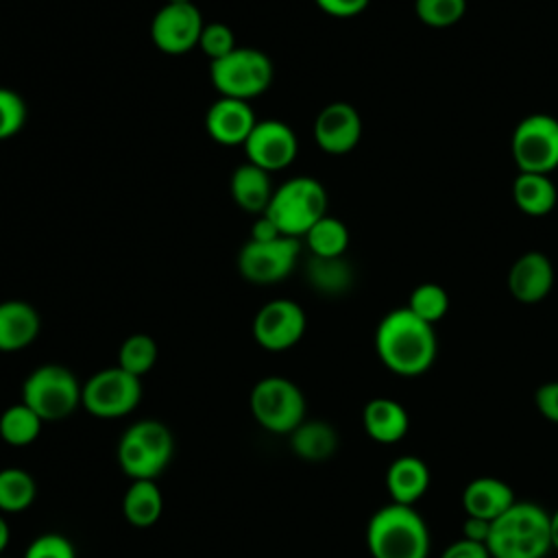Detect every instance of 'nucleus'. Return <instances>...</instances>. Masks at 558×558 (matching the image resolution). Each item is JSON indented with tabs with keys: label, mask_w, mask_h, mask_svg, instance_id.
I'll return each instance as SVG.
<instances>
[{
	"label": "nucleus",
	"mask_w": 558,
	"mask_h": 558,
	"mask_svg": "<svg viewBox=\"0 0 558 558\" xmlns=\"http://www.w3.org/2000/svg\"><path fill=\"white\" fill-rule=\"evenodd\" d=\"M24 558H76L72 543L61 534H41L26 547Z\"/></svg>",
	"instance_id": "c9c22d12"
},
{
	"label": "nucleus",
	"mask_w": 558,
	"mask_h": 558,
	"mask_svg": "<svg viewBox=\"0 0 558 558\" xmlns=\"http://www.w3.org/2000/svg\"><path fill=\"white\" fill-rule=\"evenodd\" d=\"M203 15L194 2L163 4L150 22V39L166 54H185L198 46Z\"/></svg>",
	"instance_id": "f8f14e48"
},
{
	"label": "nucleus",
	"mask_w": 558,
	"mask_h": 558,
	"mask_svg": "<svg viewBox=\"0 0 558 558\" xmlns=\"http://www.w3.org/2000/svg\"><path fill=\"white\" fill-rule=\"evenodd\" d=\"M414 13L429 28H449L466 13V0H414Z\"/></svg>",
	"instance_id": "2f4dec72"
},
{
	"label": "nucleus",
	"mask_w": 558,
	"mask_h": 558,
	"mask_svg": "<svg viewBox=\"0 0 558 558\" xmlns=\"http://www.w3.org/2000/svg\"><path fill=\"white\" fill-rule=\"evenodd\" d=\"M209 78L220 96L251 102L272 85L275 68L266 52L238 46L227 57L209 61Z\"/></svg>",
	"instance_id": "39448f33"
},
{
	"label": "nucleus",
	"mask_w": 558,
	"mask_h": 558,
	"mask_svg": "<svg viewBox=\"0 0 558 558\" xmlns=\"http://www.w3.org/2000/svg\"><path fill=\"white\" fill-rule=\"evenodd\" d=\"M307 277L312 286L325 294H340L344 292L351 281V266L342 257H310L307 262Z\"/></svg>",
	"instance_id": "cd10ccee"
},
{
	"label": "nucleus",
	"mask_w": 558,
	"mask_h": 558,
	"mask_svg": "<svg viewBox=\"0 0 558 558\" xmlns=\"http://www.w3.org/2000/svg\"><path fill=\"white\" fill-rule=\"evenodd\" d=\"M490 558H545L551 549L549 514L532 501H514L490 523Z\"/></svg>",
	"instance_id": "f03ea898"
},
{
	"label": "nucleus",
	"mask_w": 558,
	"mask_h": 558,
	"mask_svg": "<svg viewBox=\"0 0 558 558\" xmlns=\"http://www.w3.org/2000/svg\"><path fill=\"white\" fill-rule=\"evenodd\" d=\"M198 48L209 57V61H216V59H222L229 52H233L238 48V44H235L233 31L227 24L209 22L203 26Z\"/></svg>",
	"instance_id": "f704fd0d"
},
{
	"label": "nucleus",
	"mask_w": 558,
	"mask_h": 558,
	"mask_svg": "<svg viewBox=\"0 0 558 558\" xmlns=\"http://www.w3.org/2000/svg\"><path fill=\"white\" fill-rule=\"evenodd\" d=\"M264 214L283 235L301 240L323 216H327V190L314 177H292L275 187Z\"/></svg>",
	"instance_id": "20e7f679"
},
{
	"label": "nucleus",
	"mask_w": 558,
	"mask_h": 558,
	"mask_svg": "<svg viewBox=\"0 0 558 558\" xmlns=\"http://www.w3.org/2000/svg\"><path fill=\"white\" fill-rule=\"evenodd\" d=\"M290 447L301 460L323 462L336 453L338 434L325 421H303L290 432Z\"/></svg>",
	"instance_id": "5701e85b"
},
{
	"label": "nucleus",
	"mask_w": 558,
	"mask_h": 558,
	"mask_svg": "<svg viewBox=\"0 0 558 558\" xmlns=\"http://www.w3.org/2000/svg\"><path fill=\"white\" fill-rule=\"evenodd\" d=\"M248 403L255 421L275 434H290L305 421V397L301 388L279 375L259 379L251 390Z\"/></svg>",
	"instance_id": "0eeeda50"
},
{
	"label": "nucleus",
	"mask_w": 558,
	"mask_h": 558,
	"mask_svg": "<svg viewBox=\"0 0 558 558\" xmlns=\"http://www.w3.org/2000/svg\"><path fill=\"white\" fill-rule=\"evenodd\" d=\"M229 192H231L233 203L240 209L262 216L272 198L275 185H272L270 172L246 161L233 170L231 181H229Z\"/></svg>",
	"instance_id": "aec40b11"
},
{
	"label": "nucleus",
	"mask_w": 558,
	"mask_h": 558,
	"mask_svg": "<svg viewBox=\"0 0 558 558\" xmlns=\"http://www.w3.org/2000/svg\"><path fill=\"white\" fill-rule=\"evenodd\" d=\"M168 4H187V2H192V0H166Z\"/></svg>",
	"instance_id": "c03bdc74"
},
{
	"label": "nucleus",
	"mask_w": 558,
	"mask_h": 558,
	"mask_svg": "<svg viewBox=\"0 0 558 558\" xmlns=\"http://www.w3.org/2000/svg\"><path fill=\"white\" fill-rule=\"evenodd\" d=\"M366 547L373 558H427L429 530L414 506H381L366 525Z\"/></svg>",
	"instance_id": "7ed1b4c3"
},
{
	"label": "nucleus",
	"mask_w": 558,
	"mask_h": 558,
	"mask_svg": "<svg viewBox=\"0 0 558 558\" xmlns=\"http://www.w3.org/2000/svg\"><path fill=\"white\" fill-rule=\"evenodd\" d=\"M279 235H283V233L277 229V225H275L266 214H262V216L251 225V238H248V240L268 242V240H275V238H279Z\"/></svg>",
	"instance_id": "a19ab883"
},
{
	"label": "nucleus",
	"mask_w": 558,
	"mask_h": 558,
	"mask_svg": "<svg viewBox=\"0 0 558 558\" xmlns=\"http://www.w3.org/2000/svg\"><path fill=\"white\" fill-rule=\"evenodd\" d=\"M440 558H490L488 547L484 543H475L469 538H458L445 547Z\"/></svg>",
	"instance_id": "58836bf2"
},
{
	"label": "nucleus",
	"mask_w": 558,
	"mask_h": 558,
	"mask_svg": "<svg viewBox=\"0 0 558 558\" xmlns=\"http://www.w3.org/2000/svg\"><path fill=\"white\" fill-rule=\"evenodd\" d=\"M9 536H11V532H9V525H7L4 517L0 514V554H2V551H4V547L9 545Z\"/></svg>",
	"instance_id": "37998d69"
},
{
	"label": "nucleus",
	"mask_w": 558,
	"mask_h": 558,
	"mask_svg": "<svg viewBox=\"0 0 558 558\" xmlns=\"http://www.w3.org/2000/svg\"><path fill=\"white\" fill-rule=\"evenodd\" d=\"M142 399L140 377L120 366L94 373L81 388L83 408L98 418H118L137 408Z\"/></svg>",
	"instance_id": "1a4fd4ad"
},
{
	"label": "nucleus",
	"mask_w": 558,
	"mask_h": 558,
	"mask_svg": "<svg viewBox=\"0 0 558 558\" xmlns=\"http://www.w3.org/2000/svg\"><path fill=\"white\" fill-rule=\"evenodd\" d=\"M26 102L24 98L7 87H0V140H9L22 131L26 124Z\"/></svg>",
	"instance_id": "72a5a7b5"
},
{
	"label": "nucleus",
	"mask_w": 558,
	"mask_h": 558,
	"mask_svg": "<svg viewBox=\"0 0 558 558\" xmlns=\"http://www.w3.org/2000/svg\"><path fill=\"white\" fill-rule=\"evenodd\" d=\"M257 124L255 111L248 100L220 96L205 116V129L209 137L222 146L244 144L253 126Z\"/></svg>",
	"instance_id": "2eb2a0df"
},
{
	"label": "nucleus",
	"mask_w": 558,
	"mask_h": 558,
	"mask_svg": "<svg viewBox=\"0 0 558 558\" xmlns=\"http://www.w3.org/2000/svg\"><path fill=\"white\" fill-rule=\"evenodd\" d=\"M163 510L161 490L153 480H133L122 499L124 519L135 527H150L159 521Z\"/></svg>",
	"instance_id": "b1692460"
},
{
	"label": "nucleus",
	"mask_w": 558,
	"mask_h": 558,
	"mask_svg": "<svg viewBox=\"0 0 558 558\" xmlns=\"http://www.w3.org/2000/svg\"><path fill=\"white\" fill-rule=\"evenodd\" d=\"M362 423L368 438L379 445H395L408 434L410 416L399 401L388 397H375L364 405Z\"/></svg>",
	"instance_id": "a211bd4d"
},
{
	"label": "nucleus",
	"mask_w": 558,
	"mask_h": 558,
	"mask_svg": "<svg viewBox=\"0 0 558 558\" xmlns=\"http://www.w3.org/2000/svg\"><path fill=\"white\" fill-rule=\"evenodd\" d=\"M305 327L307 318L296 301L272 299L255 314L253 338L266 351H286L303 338Z\"/></svg>",
	"instance_id": "9b49d317"
},
{
	"label": "nucleus",
	"mask_w": 558,
	"mask_h": 558,
	"mask_svg": "<svg viewBox=\"0 0 558 558\" xmlns=\"http://www.w3.org/2000/svg\"><path fill=\"white\" fill-rule=\"evenodd\" d=\"M488 532H490V521L484 519H475V517H466L462 523V538L475 541V543H484L488 541Z\"/></svg>",
	"instance_id": "ea45409f"
},
{
	"label": "nucleus",
	"mask_w": 558,
	"mask_h": 558,
	"mask_svg": "<svg viewBox=\"0 0 558 558\" xmlns=\"http://www.w3.org/2000/svg\"><path fill=\"white\" fill-rule=\"evenodd\" d=\"M314 2L323 13H327L331 17L347 20V17H355V15L364 13L371 0H314Z\"/></svg>",
	"instance_id": "4c0bfd02"
},
{
	"label": "nucleus",
	"mask_w": 558,
	"mask_h": 558,
	"mask_svg": "<svg viewBox=\"0 0 558 558\" xmlns=\"http://www.w3.org/2000/svg\"><path fill=\"white\" fill-rule=\"evenodd\" d=\"M39 327V314L31 303L17 299L0 303V351L26 349L37 338Z\"/></svg>",
	"instance_id": "6ab92c4d"
},
{
	"label": "nucleus",
	"mask_w": 558,
	"mask_h": 558,
	"mask_svg": "<svg viewBox=\"0 0 558 558\" xmlns=\"http://www.w3.org/2000/svg\"><path fill=\"white\" fill-rule=\"evenodd\" d=\"M242 146L246 161L264 168L270 174L288 168L299 153V140L292 126L281 120H257Z\"/></svg>",
	"instance_id": "ddd939ff"
},
{
	"label": "nucleus",
	"mask_w": 558,
	"mask_h": 558,
	"mask_svg": "<svg viewBox=\"0 0 558 558\" xmlns=\"http://www.w3.org/2000/svg\"><path fill=\"white\" fill-rule=\"evenodd\" d=\"M510 153L519 172L551 174L558 168V118L525 116L512 131Z\"/></svg>",
	"instance_id": "6e6552de"
},
{
	"label": "nucleus",
	"mask_w": 558,
	"mask_h": 558,
	"mask_svg": "<svg viewBox=\"0 0 558 558\" xmlns=\"http://www.w3.org/2000/svg\"><path fill=\"white\" fill-rule=\"evenodd\" d=\"M429 480L427 464L416 456H401L386 471V488L401 506H414L427 493Z\"/></svg>",
	"instance_id": "412c9836"
},
{
	"label": "nucleus",
	"mask_w": 558,
	"mask_h": 558,
	"mask_svg": "<svg viewBox=\"0 0 558 558\" xmlns=\"http://www.w3.org/2000/svg\"><path fill=\"white\" fill-rule=\"evenodd\" d=\"M44 421L33 412L24 401L7 408L0 416V438L7 445L13 447H24L31 445L39 432H41Z\"/></svg>",
	"instance_id": "a878e982"
},
{
	"label": "nucleus",
	"mask_w": 558,
	"mask_h": 558,
	"mask_svg": "<svg viewBox=\"0 0 558 558\" xmlns=\"http://www.w3.org/2000/svg\"><path fill=\"white\" fill-rule=\"evenodd\" d=\"M405 307L412 314H416L418 318H423L425 323L436 325L449 312V294L440 283H434V281L418 283L410 292V299H408Z\"/></svg>",
	"instance_id": "c756f323"
},
{
	"label": "nucleus",
	"mask_w": 558,
	"mask_h": 558,
	"mask_svg": "<svg viewBox=\"0 0 558 558\" xmlns=\"http://www.w3.org/2000/svg\"><path fill=\"white\" fill-rule=\"evenodd\" d=\"M118 462L120 469L133 480H155L166 469V462L153 456L142 442H137L126 432L118 442Z\"/></svg>",
	"instance_id": "bb28decb"
},
{
	"label": "nucleus",
	"mask_w": 558,
	"mask_h": 558,
	"mask_svg": "<svg viewBox=\"0 0 558 558\" xmlns=\"http://www.w3.org/2000/svg\"><path fill=\"white\" fill-rule=\"evenodd\" d=\"M549 534H551V549H558V510L549 514Z\"/></svg>",
	"instance_id": "79ce46f5"
},
{
	"label": "nucleus",
	"mask_w": 558,
	"mask_h": 558,
	"mask_svg": "<svg viewBox=\"0 0 558 558\" xmlns=\"http://www.w3.org/2000/svg\"><path fill=\"white\" fill-rule=\"evenodd\" d=\"M126 434H131L137 442H142L153 456H157L161 462H170L172 458V449H174V442H172V434L170 429L155 421V418H144V421H137L133 423Z\"/></svg>",
	"instance_id": "473e14b6"
},
{
	"label": "nucleus",
	"mask_w": 558,
	"mask_h": 558,
	"mask_svg": "<svg viewBox=\"0 0 558 558\" xmlns=\"http://www.w3.org/2000/svg\"><path fill=\"white\" fill-rule=\"evenodd\" d=\"M512 201L527 216H547L558 203V190L549 174L519 172L512 183Z\"/></svg>",
	"instance_id": "4be33fe9"
},
{
	"label": "nucleus",
	"mask_w": 558,
	"mask_h": 558,
	"mask_svg": "<svg viewBox=\"0 0 558 558\" xmlns=\"http://www.w3.org/2000/svg\"><path fill=\"white\" fill-rule=\"evenodd\" d=\"M517 501L512 488L499 477H475L462 490V508L466 517L495 521Z\"/></svg>",
	"instance_id": "f3484780"
},
{
	"label": "nucleus",
	"mask_w": 558,
	"mask_h": 558,
	"mask_svg": "<svg viewBox=\"0 0 558 558\" xmlns=\"http://www.w3.org/2000/svg\"><path fill=\"white\" fill-rule=\"evenodd\" d=\"M362 137V118L349 102H329L314 120V140L327 155L351 153Z\"/></svg>",
	"instance_id": "4468645a"
},
{
	"label": "nucleus",
	"mask_w": 558,
	"mask_h": 558,
	"mask_svg": "<svg viewBox=\"0 0 558 558\" xmlns=\"http://www.w3.org/2000/svg\"><path fill=\"white\" fill-rule=\"evenodd\" d=\"M303 238L314 257H342L349 246L347 225L329 214L323 216Z\"/></svg>",
	"instance_id": "393cba45"
},
{
	"label": "nucleus",
	"mask_w": 558,
	"mask_h": 558,
	"mask_svg": "<svg viewBox=\"0 0 558 558\" xmlns=\"http://www.w3.org/2000/svg\"><path fill=\"white\" fill-rule=\"evenodd\" d=\"M375 351L379 362L395 375L416 377L432 368L438 355L434 325L425 323L408 307L388 312L375 329Z\"/></svg>",
	"instance_id": "f257e3e1"
},
{
	"label": "nucleus",
	"mask_w": 558,
	"mask_h": 558,
	"mask_svg": "<svg viewBox=\"0 0 558 558\" xmlns=\"http://www.w3.org/2000/svg\"><path fill=\"white\" fill-rule=\"evenodd\" d=\"M299 253V238L279 235L268 242L248 240L238 253V270L251 283H277L294 270Z\"/></svg>",
	"instance_id": "9d476101"
},
{
	"label": "nucleus",
	"mask_w": 558,
	"mask_h": 558,
	"mask_svg": "<svg viewBox=\"0 0 558 558\" xmlns=\"http://www.w3.org/2000/svg\"><path fill=\"white\" fill-rule=\"evenodd\" d=\"M81 384L74 373L61 364L37 366L22 384V401L46 421L70 416L81 403Z\"/></svg>",
	"instance_id": "423d86ee"
},
{
	"label": "nucleus",
	"mask_w": 558,
	"mask_h": 558,
	"mask_svg": "<svg viewBox=\"0 0 558 558\" xmlns=\"http://www.w3.org/2000/svg\"><path fill=\"white\" fill-rule=\"evenodd\" d=\"M536 410L549 421L558 423V381H545L534 392Z\"/></svg>",
	"instance_id": "e433bc0d"
},
{
	"label": "nucleus",
	"mask_w": 558,
	"mask_h": 558,
	"mask_svg": "<svg viewBox=\"0 0 558 558\" xmlns=\"http://www.w3.org/2000/svg\"><path fill=\"white\" fill-rule=\"evenodd\" d=\"M554 288V266L541 251H527L508 270L510 294L525 305L543 301Z\"/></svg>",
	"instance_id": "dca6fc26"
},
{
	"label": "nucleus",
	"mask_w": 558,
	"mask_h": 558,
	"mask_svg": "<svg viewBox=\"0 0 558 558\" xmlns=\"http://www.w3.org/2000/svg\"><path fill=\"white\" fill-rule=\"evenodd\" d=\"M35 499V480L17 466L0 471V512H22Z\"/></svg>",
	"instance_id": "c85d7f7f"
},
{
	"label": "nucleus",
	"mask_w": 558,
	"mask_h": 558,
	"mask_svg": "<svg viewBox=\"0 0 558 558\" xmlns=\"http://www.w3.org/2000/svg\"><path fill=\"white\" fill-rule=\"evenodd\" d=\"M157 362V344L148 333H133L129 336L118 353V366L126 373L142 377L146 375Z\"/></svg>",
	"instance_id": "7c9ffc66"
}]
</instances>
